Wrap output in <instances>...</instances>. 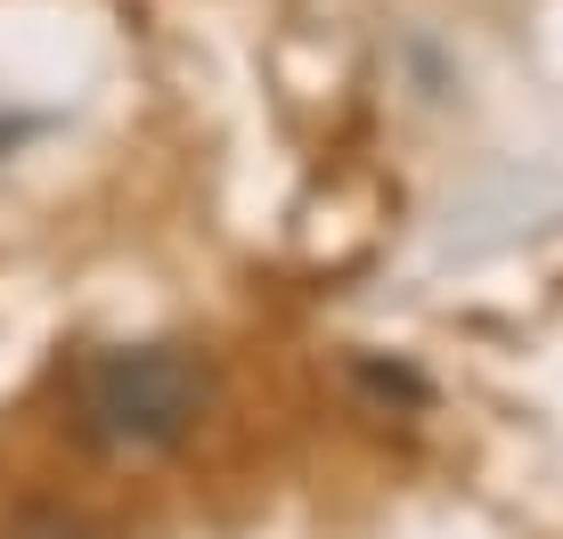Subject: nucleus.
I'll return each instance as SVG.
<instances>
[{
	"label": "nucleus",
	"instance_id": "obj_1",
	"mask_svg": "<svg viewBox=\"0 0 563 539\" xmlns=\"http://www.w3.org/2000/svg\"><path fill=\"white\" fill-rule=\"evenodd\" d=\"M212 400V369L180 343H123L74 376V426L107 458H155L197 433Z\"/></svg>",
	"mask_w": 563,
	"mask_h": 539
},
{
	"label": "nucleus",
	"instance_id": "obj_2",
	"mask_svg": "<svg viewBox=\"0 0 563 539\" xmlns=\"http://www.w3.org/2000/svg\"><path fill=\"white\" fill-rule=\"evenodd\" d=\"M0 539H99V531H90L82 515H66V507H25V515L0 524Z\"/></svg>",
	"mask_w": 563,
	"mask_h": 539
}]
</instances>
